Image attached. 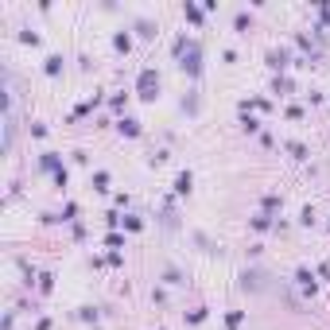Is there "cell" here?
<instances>
[{"instance_id":"cell-11","label":"cell","mask_w":330,"mask_h":330,"mask_svg":"<svg viewBox=\"0 0 330 330\" xmlns=\"http://www.w3.org/2000/svg\"><path fill=\"white\" fill-rule=\"evenodd\" d=\"M113 47H117V51H128V47H132V39H128V35H124V31H120V35H117V39H113Z\"/></svg>"},{"instance_id":"cell-5","label":"cell","mask_w":330,"mask_h":330,"mask_svg":"<svg viewBox=\"0 0 330 330\" xmlns=\"http://www.w3.org/2000/svg\"><path fill=\"white\" fill-rule=\"evenodd\" d=\"M39 164H43V171H55V175H58V171H66V167L58 164V156H55V152H47V156H43Z\"/></svg>"},{"instance_id":"cell-7","label":"cell","mask_w":330,"mask_h":330,"mask_svg":"<svg viewBox=\"0 0 330 330\" xmlns=\"http://www.w3.org/2000/svg\"><path fill=\"white\" fill-rule=\"evenodd\" d=\"M94 187L105 190V187H109V171H94Z\"/></svg>"},{"instance_id":"cell-8","label":"cell","mask_w":330,"mask_h":330,"mask_svg":"<svg viewBox=\"0 0 330 330\" xmlns=\"http://www.w3.org/2000/svg\"><path fill=\"white\" fill-rule=\"evenodd\" d=\"M268 62H272L276 70H283V66H287V55H283V51H272V55H268Z\"/></svg>"},{"instance_id":"cell-3","label":"cell","mask_w":330,"mask_h":330,"mask_svg":"<svg viewBox=\"0 0 330 330\" xmlns=\"http://www.w3.org/2000/svg\"><path fill=\"white\" fill-rule=\"evenodd\" d=\"M190 187H194V175H190V171H179V179H175V190H179V194H190Z\"/></svg>"},{"instance_id":"cell-15","label":"cell","mask_w":330,"mask_h":330,"mask_svg":"<svg viewBox=\"0 0 330 330\" xmlns=\"http://www.w3.org/2000/svg\"><path fill=\"white\" fill-rule=\"evenodd\" d=\"M241 319H245L241 311H229V319H225V323H229V330H237V327H241Z\"/></svg>"},{"instance_id":"cell-10","label":"cell","mask_w":330,"mask_h":330,"mask_svg":"<svg viewBox=\"0 0 330 330\" xmlns=\"http://www.w3.org/2000/svg\"><path fill=\"white\" fill-rule=\"evenodd\" d=\"M202 12H206V8H194V4H187V20H194V24H202Z\"/></svg>"},{"instance_id":"cell-1","label":"cell","mask_w":330,"mask_h":330,"mask_svg":"<svg viewBox=\"0 0 330 330\" xmlns=\"http://www.w3.org/2000/svg\"><path fill=\"white\" fill-rule=\"evenodd\" d=\"M136 94H140L144 101H156V97H160V74H156L152 66L140 70V78H136Z\"/></svg>"},{"instance_id":"cell-12","label":"cell","mask_w":330,"mask_h":330,"mask_svg":"<svg viewBox=\"0 0 330 330\" xmlns=\"http://www.w3.org/2000/svg\"><path fill=\"white\" fill-rule=\"evenodd\" d=\"M78 319H86V323H97V307H82V311H78Z\"/></svg>"},{"instance_id":"cell-9","label":"cell","mask_w":330,"mask_h":330,"mask_svg":"<svg viewBox=\"0 0 330 330\" xmlns=\"http://www.w3.org/2000/svg\"><path fill=\"white\" fill-rule=\"evenodd\" d=\"M268 225H272V218H268V214H257V218H253V229H260V233H264Z\"/></svg>"},{"instance_id":"cell-16","label":"cell","mask_w":330,"mask_h":330,"mask_svg":"<svg viewBox=\"0 0 330 330\" xmlns=\"http://www.w3.org/2000/svg\"><path fill=\"white\" fill-rule=\"evenodd\" d=\"M287 152H291L295 160H303V156H307V148H303V144H287Z\"/></svg>"},{"instance_id":"cell-14","label":"cell","mask_w":330,"mask_h":330,"mask_svg":"<svg viewBox=\"0 0 330 330\" xmlns=\"http://www.w3.org/2000/svg\"><path fill=\"white\" fill-rule=\"evenodd\" d=\"M58 70H62V58L51 55V58H47V74H58Z\"/></svg>"},{"instance_id":"cell-13","label":"cell","mask_w":330,"mask_h":330,"mask_svg":"<svg viewBox=\"0 0 330 330\" xmlns=\"http://www.w3.org/2000/svg\"><path fill=\"white\" fill-rule=\"evenodd\" d=\"M51 287H55V276L43 272V276H39V291H51Z\"/></svg>"},{"instance_id":"cell-4","label":"cell","mask_w":330,"mask_h":330,"mask_svg":"<svg viewBox=\"0 0 330 330\" xmlns=\"http://www.w3.org/2000/svg\"><path fill=\"white\" fill-rule=\"evenodd\" d=\"M117 128H120L124 136H140V120H132V117H124V120H120Z\"/></svg>"},{"instance_id":"cell-6","label":"cell","mask_w":330,"mask_h":330,"mask_svg":"<svg viewBox=\"0 0 330 330\" xmlns=\"http://www.w3.org/2000/svg\"><path fill=\"white\" fill-rule=\"evenodd\" d=\"M295 280H299V283H303L307 291H315V276L307 272V268H299V272H295Z\"/></svg>"},{"instance_id":"cell-2","label":"cell","mask_w":330,"mask_h":330,"mask_svg":"<svg viewBox=\"0 0 330 330\" xmlns=\"http://www.w3.org/2000/svg\"><path fill=\"white\" fill-rule=\"evenodd\" d=\"M190 78H198V70H202V51H198V43L190 39V47H187V55H183V62H179Z\"/></svg>"}]
</instances>
